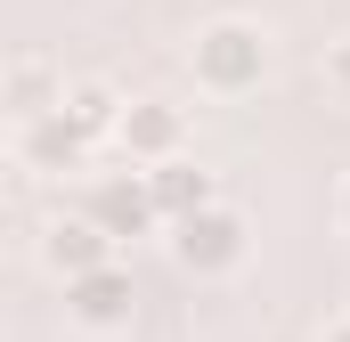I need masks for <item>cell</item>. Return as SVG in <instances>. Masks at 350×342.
Instances as JSON below:
<instances>
[{
    "instance_id": "cell-7",
    "label": "cell",
    "mask_w": 350,
    "mask_h": 342,
    "mask_svg": "<svg viewBox=\"0 0 350 342\" xmlns=\"http://www.w3.org/2000/svg\"><path fill=\"white\" fill-rule=\"evenodd\" d=\"M98 261H114V237H106L90 212L41 228V269H49V277H82V269H98Z\"/></svg>"
},
{
    "instance_id": "cell-13",
    "label": "cell",
    "mask_w": 350,
    "mask_h": 342,
    "mask_svg": "<svg viewBox=\"0 0 350 342\" xmlns=\"http://www.w3.org/2000/svg\"><path fill=\"white\" fill-rule=\"evenodd\" d=\"M342 228H350V179H342Z\"/></svg>"
},
{
    "instance_id": "cell-3",
    "label": "cell",
    "mask_w": 350,
    "mask_h": 342,
    "mask_svg": "<svg viewBox=\"0 0 350 342\" xmlns=\"http://www.w3.org/2000/svg\"><path fill=\"white\" fill-rule=\"evenodd\" d=\"M131 310H139V285H131L122 261H98L82 277H66V318H74L82 334H122Z\"/></svg>"
},
{
    "instance_id": "cell-12",
    "label": "cell",
    "mask_w": 350,
    "mask_h": 342,
    "mask_svg": "<svg viewBox=\"0 0 350 342\" xmlns=\"http://www.w3.org/2000/svg\"><path fill=\"white\" fill-rule=\"evenodd\" d=\"M318 342H350V318H342V326H326V334H318Z\"/></svg>"
},
{
    "instance_id": "cell-6",
    "label": "cell",
    "mask_w": 350,
    "mask_h": 342,
    "mask_svg": "<svg viewBox=\"0 0 350 342\" xmlns=\"http://www.w3.org/2000/svg\"><path fill=\"white\" fill-rule=\"evenodd\" d=\"M139 171H147V196H155V212H163V220H187V212H204V204L220 196V171H204L187 147L163 155V163H139Z\"/></svg>"
},
{
    "instance_id": "cell-10",
    "label": "cell",
    "mask_w": 350,
    "mask_h": 342,
    "mask_svg": "<svg viewBox=\"0 0 350 342\" xmlns=\"http://www.w3.org/2000/svg\"><path fill=\"white\" fill-rule=\"evenodd\" d=\"M66 98V74L49 66V57H16L8 74H0V106L16 114V122H33V114H49Z\"/></svg>"
},
{
    "instance_id": "cell-8",
    "label": "cell",
    "mask_w": 350,
    "mask_h": 342,
    "mask_svg": "<svg viewBox=\"0 0 350 342\" xmlns=\"http://www.w3.org/2000/svg\"><path fill=\"white\" fill-rule=\"evenodd\" d=\"M16 155H25L33 171H82L90 155H98V147H90L82 131H74V122H66V114L49 106V114H33V122H25V139H16Z\"/></svg>"
},
{
    "instance_id": "cell-4",
    "label": "cell",
    "mask_w": 350,
    "mask_h": 342,
    "mask_svg": "<svg viewBox=\"0 0 350 342\" xmlns=\"http://www.w3.org/2000/svg\"><path fill=\"white\" fill-rule=\"evenodd\" d=\"M90 220H98L114 245H131V237H155V228H163V212H155V196H147V171H139V163L106 171V179L90 187Z\"/></svg>"
},
{
    "instance_id": "cell-11",
    "label": "cell",
    "mask_w": 350,
    "mask_h": 342,
    "mask_svg": "<svg viewBox=\"0 0 350 342\" xmlns=\"http://www.w3.org/2000/svg\"><path fill=\"white\" fill-rule=\"evenodd\" d=\"M326 82H334V98H350V33L326 49Z\"/></svg>"
},
{
    "instance_id": "cell-1",
    "label": "cell",
    "mask_w": 350,
    "mask_h": 342,
    "mask_svg": "<svg viewBox=\"0 0 350 342\" xmlns=\"http://www.w3.org/2000/svg\"><path fill=\"white\" fill-rule=\"evenodd\" d=\"M187 66H196V90H212V98H253L269 82V33L253 16H212L187 41Z\"/></svg>"
},
{
    "instance_id": "cell-14",
    "label": "cell",
    "mask_w": 350,
    "mask_h": 342,
    "mask_svg": "<svg viewBox=\"0 0 350 342\" xmlns=\"http://www.w3.org/2000/svg\"><path fill=\"white\" fill-rule=\"evenodd\" d=\"M0 163H8V147H0Z\"/></svg>"
},
{
    "instance_id": "cell-2",
    "label": "cell",
    "mask_w": 350,
    "mask_h": 342,
    "mask_svg": "<svg viewBox=\"0 0 350 342\" xmlns=\"http://www.w3.org/2000/svg\"><path fill=\"white\" fill-rule=\"evenodd\" d=\"M163 237H172V261L187 269V277H237L245 269V253H253V220L228 204V196H212L204 212H187V220H163Z\"/></svg>"
},
{
    "instance_id": "cell-9",
    "label": "cell",
    "mask_w": 350,
    "mask_h": 342,
    "mask_svg": "<svg viewBox=\"0 0 350 342\" xmlns=\"http://www.w3.org/2000/svg\"><path fill=\"white\" fill-rule=\"evenodd\" d=\"M57 114L82 131L90 147H114V122H122V90H114V82H98V74H82V82H66Z\"/></svg>"
},
{
    "instance_id": "cell-5",
    "label": "cell",
    "mask_w": 350,
    "mask_h": 342,
    "mask_svg": "<svg viewBox=\"0 0 350 342\" xmlns=\"http://www.w3.org/2000/svg\"><path fill=\"white\" fill-rule=\"evenodd\" d=\"M114 147H122V163H163V155L187 147V114H179L172 98H122Z\"/></svg>"
}]
</instances>
